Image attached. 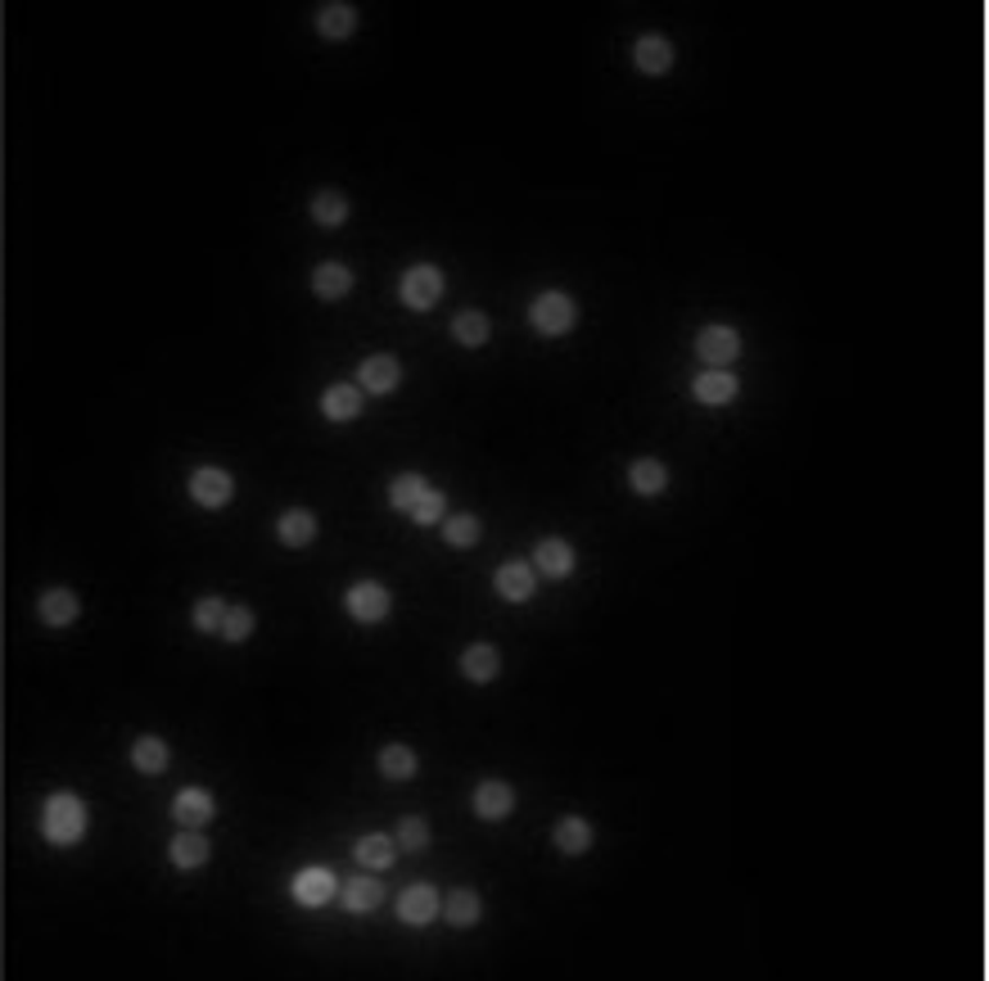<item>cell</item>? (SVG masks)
<instances>
[{"mask_svg": "<svg viewBox=\"0 0 989 981\" xmlns=\"http://www.w3.org/2000/svg\"><path fill=\"white\" fill-rule=\"evenodd\" d=\"M253 633V611L245 607H226L221 624H217V638H226V643H245V638Z\"/></svg>", "mask_w": 989, "mask_h": 981, "instance_id": "31", "label": "cell"}, {"mask_svg": "<svg viewBox=\"0 0 989 981\" xmlns=\"http://www.w3.org/2000/svg\"><path fill=\"white\" fill-rule=\"evenodd\" d=\"M425 842H430L425 819H402V823H398V846H402V850H421Z\"/></svg>", "mask_w": 989, "mask_h": 981, "instance_id": "36", "label": "cell"}, {"mask_svg": "<svg viewBox=\"0 0 989 981\" xmlns=\"http://www.w3.org/2000/svg\"><path fill=\"white\" fill-rule=\"evenodd\" d=\"M534 571H543L547 579H565L569 571H575V548H569L565 539H543L534 548Z\"/></svg>", "mask_w": 989, "mask_h": 981, "instance_id": "12", "label": "cell"}, {"mask_svg": "<svg viewBox=\"0 0 989 981\" xmlns=\"http://www.w3.org/2000/svg\"><path fill=\"white\" fill-rule=\"evenodd\" d=\"M534 584H538V571L528 561H507V565H498V575H492V588H498L502 601H528L534 597Z\"/></svg>", "mask_w": 989, "mask_h": 981, "instance_id": "7", "label": "cell"}, {"mask_svg": "<svg viewBox=\"0 0 989 981\" xmlns=\"http://www.w3.org/2000/svg\"><path fill=\"white\" fill-rule=\"evenodd\" d=\"M379 774H385L389 782H407L416 774V751L402 746V742L385 746V751H379Z\"/></svg>", "mask_w": 989, "mask_h": 981, "instance_id": "24", "label": "cell"}, {"mask_svg": "<svg viewBox=\"0 0 989 981\" xmlns=\"http://www.w3.org/2000/svg\"><path fill=\"white\" fill-rule=\"evenodd\" d=\"M398 294H402V304L411 313H425V308H434L443 298V272L434 268V262H416V268L402 277Z\"/></svg>", "mask_w": 989, "mask_h": 981, "instance_id": "3", "label": "cell"}, {"mask_svg": "<svg viewBox=\"0 0 989 981\" xmlns=\"http://www.w3.org/2000/svg\"><path fill=\"white\" fill-rule=\"evenodd\" d=\"M488 317L484 313H475V308H466V313H456V322H452V335H456V345H466V349H479V345H488Z\"/></svg>", "mask_w": 989, "mask_h": 981, "instance_id": "25", "label": "cell"}, {"mask_svg": "<svg viewBox=\"0 0 989 981\" xmlns=\"http://www.w3.org/2000/svg\"><path fill=\"white\" fill-rule=\"evenodd\" d=\"M330 895H334L330 869H303V873L294 878V900H298V904H326Z\"/></svg>", "mask_w": 989, "mask_h": 981, "instance_id": "20", "label": "cell"}, {"mask_svg": "<svg viewBox=\"0 0 989 981\" xmlns=\"http://www.w3.org/2000/svg\"><path fill=\"white\" fill-rule=\"evenodd\" d=\"M425 488H430V484H425L421 475H398V480H394V488H389V503H394L398 511H411L416 503H421Z\"/></svg>", "mask_w": 989, "mask_h": 981, "instance_id": "33", "label": "cell"}, {"mask_svg": "<svg viewBox=\"0 0 989 981\" xmlns=\"http://www.w3.org/2000/svg\"><path fill=\"white\" fill-rule=\"evenodd\" d=\"M344 607H349V616H353L357 624H379V620L389 616L394 597H389V588H385V584L362 579V584H353V588L344 593Z\"/></svg>", "mask_w": 989, "mask_h": 981, "instance_id": "4", "label": "cell"}, {"mask_svg": "<svg viewBox=\"0 0 989 981\" xmlns=\"http://www.w3.org/2000/svg\"><path fill=\"white\" fill-rule=\"evenodd\" d=\"M132 765H136L140 774H163V769H168V746H163L159 737H136V746H132Z\"/></svg>", "mask_w": 989, "mask_h": 981, "instance_id": "28", "label": "cell"}, {"mask_svg": "<svg viewBox=\"0 0 989 981\" xmlns=\"http://www.w3.org/2000/svg\"><path fill=\"white\" fill-rule=\"evenodd\" d=\"M443 914H447V923H452V927H475V923H479V914H484V904H479V895H475L470 887H462V891H452V895H447Z\"/></svg>", "mask_w": 989, "mask_h": 981, "instance_id": "23", "label": "cell"}, {"mask_svg": "<svg viewBox=\"0 0 989 981\" xmlns=\"http://www.w3.org/2000/svg\"><path fill=\"white\" fill-rule=\"evenodd\" d=\"M394 850H398L394 837H385V833H366V837L357 842L353 855L366 864V869H389V864H394Z\"/></svg>", "mask_w": 989, "mask_h": 981, "instance_id": "26", "label": "cell"}, {"mask_svg": "<svg viewBox=\"0 0 989 981\" xmlns=\"http://www.w3.org/2000/svg\"><path fill=\"white\" fill-rule=\"evenodd\" d=\"M575 322H579V308H575V298H569L565 290H547V294H538L534 304H528V326H534L538 335H547V339L569 335Z\"/></svg>", "mask_w": 989, "mask_h": 981, "instance_id": "1", "label": "cell"}, {"mask_svg": "<svg viewBox=\"0 0 989 981\" xmlns=\"http://www.w3.org/2000/svg\"><path fill=\"white\" fill-rule=\"evenodd\" d=\"M552 842H556V850H560V855H588V850H592V823H588V819H579V814H569V819H560V823H556Z\"/></svg>", "mask_w": 989, "mask_h": 981, "instance_id": "16", "label": "cell"}, {"mask_svg": "<svg viewBox=\"0 0 989 981\" xmlns=\"http://www.w3.org/2000/svg\"><path fill=\"white\" fill-rule=\"evenodd\" d=\"M168 855H172L177 869H200V864L208 859V837L200 833V827H190V833H181V837L168 846Z\"/></svg>", "mask_w": 989, "mask_h": 981, "instance_id": "22", "label": "cell"}, {"mask_svg": "<svg viewBox=\"0 0 989 981\" xmlns=\"http://www.w3.org/2000/svg\"><path fill=\"white\" fill-rule=\"evenodd\" d=\"M353 23H357V14H353V5H326L321 14H317V27H321V36H349L353 32Z\"/></svg>", "mask_w": 989, "mask_h": 981, "instance_id": "30", "label": "cell"}, {"mask_svg": "<svg viewBox=\"0 0 989 981\" xmlns=\"http://www.w3.org/2000/svg\"><path fill=\"white\" fill-rule=\"evenodd\" d=\"M213 810H217V805H213V797H208L204 787H185L181 797L172 801V814H177V823H185V827H204V823L213 819Z\"/></svg>", "mask_w": 989, "mask_h": 981, "instance_id": "15", "label": "cell"}, {"mask_svg": "<svg viewBox=\"0 0 989 981\" xmlns=\"http://www.w3.org/2000/svg\"><path fill=\"white\" fill-rule=\"evenodd\" d=\"M82 833H87V805L78 797H68V791L50 797V805H46V837L55 846H72Z\"/></svg>", "mask_w": 989, "mask_h": 981, "instance_id": "2", "label": "cell"}, {"mask_svg": "<svg viewBox=\"0 0 989 981\" xmlns=\"http://www.w3.org/2000/svg\"><path fill=\"white\" fill-rule=\"evenodd\" d=\"M470 805H475V814H479V819L498 823V819H507V814L515 810V791H511V782H498V778H488V782H479V787H475Z\"/></svg>", "mask_w": 989, "mask_h": 981, "instance_id": "8", "label": "cell"}, {"mask_svg": "<svg viewBox=\"0 0 989 981\" xmlns=\"http://www.w3.org/2000/svg\"><path fill=\"white\" fill-rule=\"evenodd\" d=\"M276 539H281L285 548H308V543L317 539V516H312V511H285V516L276 520Z\"/></svg>", "mask_w": 989, "mask_h": 981, "instance_id": "18", "label": "cell"}, {"mask_svg": "<svg viewBox=\"0 0 989 981\" xmlns=\"http://www.w3.org/2000/svg\"><path fill=\"white\" fill-rule=\"evenodd\" d=\"M379 900H385V887H379L375 878H353V882L344 887V904H349L353 914H371Z\"/></svg>", "mask_w": 989, "mask_h": 981, "instance_id": "27", "label": "cell"}, {"mask_svg": "<svg viewBox=\"0 0 989 981\" xmlns=\"http://www.w3.org/2000/svg\"><path fill=\"white\" fill-rule=\"evenodd\" d=\"M398 385H402V367L394 358L375 353V358L362 362V390H371V394H394Z\"/></svg>", "mask_w": 989, "mask_h": 981, "instance_id": "13", "label": "cell"}, {"mask_svg": "<svg viewBox=\"0 0 989 981\" xmlns=\"http://www.w3.org/2000/svg\"><path fill=\"white\" fill-rule=\"evenodd\" d=\"M321 411H326V421H353L362 411V390L357 385H330L326 398H321Z\"/></svg>", "mask_w": 989, "mask_h": 981, "instance_id": "19", "label": "cell"}, {"mask_svg": "<svg viewBox=\"0 0 989 981\" xmlns=\"http://www.w3.org/2000/svg\"><path fill=\"white\" fill-rule=\"evenodd\" d=\"M221 616H226V601H217V597H204L200 607H195V629H204V633H217Z\"/></svg>", "mask_w": 989, "mask_h": 981, "instance_id": "37", "label": "cell"}, {"mask_svg": "<svg viewBox=\"0 0 989 981\" xmlns=\"http://www.w3.org/2000/svg\"><path fill=\"white\" fill-rule=\"evenodd\" d=\"M312 217L321 222V226H339L349 217V204H344V195H334V191H321V195H312Z\"/></svg>", "mask_w": 989, "mask_h": 981, "instance_id": "34", "label": "cell"}, {"mask_svg": "<svg viewBox=\"0 0 989 981\" xmlns=\"http://www.w3.org/2000/svg\"><path fill=\"white\" fill-rule=\"evenodd\" d=\"M434 914H439V895H434V887L416 882V887L402 891V900H398V918H402V923L425 927V923H434Z\"/></svg>", "mask_w": 989, "mask_h": 981, "instance_id": "11", "label": "cell"}, {"mask_svg": "<svg viewBox=\"0 0 989 981\" xmlns=\"http://www.w3.org/2000/svg\"><path fill=\"white\" fill-rule=\"evenodd\" d=\"M231 494H236V484H231V475H226L221 466H200L195 475H190V498H195L200 507H226L231 503Z\"/></svg>", "mask_w": 989, "mask_h": 981, "instance_id": "6", "label": "cell"}, {"mask_svg": "<svg viewBox=\"0 0 989 981\" xmlns=\"http://www.w3.org/2000/svg\"><path fill=\"white\" fill-rule=\"evenodd\" d=\"M42 616H46L50 624H72V620H78V597L64 593V588L46 593V597H42Z\"/></svg>", "mask_w": 989, "mask_h": 981, "instance_id": "29", "label": "cell"}, {"mask_svg": "<svg viewBox=\"0 0 989 981\" xmlns=\"http://www.w3.org/2000/svg\"><path fill=\"white\" fill-rule=\"evenodd\" d=\"M407 516H411L416 525H434V520H443V494H439V488H425L421 503H416Z\"/></svg>", "mask_w": 989, "mask_h": 981, "instance_id": "35", "label": "cell"}, {"mask_svg": "<svg viewBox=\"0 0 989 981\" xmlns=\"http://www.w3.org/2000/svg\"><path fill=\"white\" fill-rule=\"evenodd\" d=\"M633 64H637V72H651V78L669 72V68H673V46H669V36H660V32H646V36H637V46H633Z\"/></svg>", "mask_w": 989, "mask_h": 981, "instance_id": "9", "label": "cell"}, {"mask_svg": "<svg viewBox=\"0 0 989 981\" xmlns=\"http://www.w3.org/2000/svg\"><path fill=\"white\" fill-rule=\"evenodd\" d=\"M628 484H633V494H641V498H656V494H664L669 471H664V462H660V458H637V462L628 466Z\"/></svg>", "mask_w": 989, "mask_h": 981, "instance_id": "17", "label": "cell"}, {"mask_svg": "<svg viewBox=\"0 0 989 981\" xmlns=\"http://www.w3.org/2000/svg\"><path fill=\"white\" fill-rule=\"evenodd\" d=\"M443 539L452 548H475L479 543V520L475 516H447L443 520Z\"/></svg>", "mask_w": 989, "mask_h": 981, "instance_id": "32", "label": "cell"}, {"mask_svg": "<svg viewBox=\"0 0 989 981\" xmlns=\"http://www.w3.org/2000/svg\"><path fill=\"white\" fill-rule=\"evenodd\" d=\"M696 353L705 358V367H723V371H728V362L741 358V335L732 326H705L696 335Z\"/></svg>", "mask_w": 989, "mask_h": 981, "instance_id": "5", "label": "cell"}, {"mask_svg": "<svg viewBox=\"0 0 989 981\" xmlns=\"http://www.w3.org/2000/svg\"><path fill=\"white\" fill-rule=\"evenodd\" d=\"M498 669H502V656H498L492 643H475V647L462 652V674L470 678V684H492Z\"/></svg>", "mask_w": 989, "mask_h": 981, "instance_id": "14", "label": "cell"}, {"mask_svg": "<svg viewBox=\"0 0 989 981\" xmlns=\"http://www.w3.org/2000/svg\"><path fill=\"white\" fill-rule=\"evenodd\" d=\"M312 290H317V298H344L353 290V272L344 262H321L312 272Z\"/></svg>", "mask_w": 989, "mask_h": 981, "instance_id": "21", "label": "cell"}, {"mask_svg": "<svg viewBox=\"0 0 989 981\" xmlns=\"http://www.w3.org/2000/svg\"><path fill=\"white\" fill-rule=\"evenodd\" d=\"M692 394H696V403H705V407H723V403H732V398H737V375H732V371H723V367H709V371H701L696 381H692Z\"/></svg>", "mask_w": 989, "mask_h": 981, "instance_id": "10", "label": "cell"}]
</instances>
